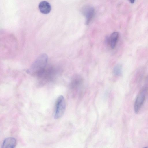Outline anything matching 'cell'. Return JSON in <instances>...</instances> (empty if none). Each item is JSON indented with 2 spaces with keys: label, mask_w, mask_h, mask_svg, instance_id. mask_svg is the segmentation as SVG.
Masks as SVG:
<instances>
[{
  "label": "cell",
  "mask_w": 148,
  "mask_h": 148,
  "mask_svg": "<svg viewBox=\"0 0 148 148\" xmlns=\"http://www.w3.org/2000/svg\"><path fill=\"white\" fill-rule=\"evenodd\" d=\"M81 12L86 19V24L88 25L91 21L94 14V10L93 7L88 5L83 7Z\"/></svg>",
  "instance_id": "cell-4"
},
{
  "label": "cell",
  "mask_w": 148,
  "mask_h": 148,
  "mask_svg": "<svg viewBox=\"0 0 148 148\" xmlns=\"http://www.w3.org/2000/svg\"><path fill=\"white\" fill-rule=\"evenodd\" d=\"M16 141L13 137H10L5 138L4 140L1 147L2 148H13L16 146Z\"/></svg>",
  "instance_id": "cell-5"
},
{
  "label": "cell",
  "mask_w": 148,
  "mask_h": 148,
  "mask_svg": "<svg viewBox=\"0 0 148 148\" xmlns=\"http://www.w3.org/2000/svg\"><path fill=\"white\" fill-rule=\"evenodd\" d=\"M147 92L146 88H144L139 93L135 101L134 108L135 112L138 113L139 111L145 101Z\"/></svg>",
  "instance_id": "cell-3"
},
{
  "label": "cell",
  "mask_w": 148,
  "mask_h": 148,
  "mask_svg": "<svg viewBox=\"0 0 148 148\" xmlns=\"http://www.w3.org/2000/svg\"><path fill=\"white\" fill-rule=\"evenodd\" d=\"M48 56L47 54H41L35 60L27 73L31 75L38 77L47 67Z\"/></svg>",
  "instance_id": "cell-1"
},
{
  "label": "cell",
  "mask_w": 148,
  "mask_h": 148,
  "mask_svg": "<svg viewBox=\"0 0 148 148\" xmlns=\"http://www.w3.org/2000/svg\"><path fill=\"white\" fill-rule=\"evenodd\" d=\"M39 8L41 12L44 14L49 13L51 10V7L49 3L45 1L40 3Z\"/></svg>",
  "instance_id": "cell-6"
},
{
  "label": "cell",
  "mask_w": 148,
  "mask_h": 148,
  "mask_svg": "<svg viewBox=\"0 0 148 148\" xmlns=\"http://www.w3.org/2000/svg\"><path fill=\"white\" fill-rule=\"evenodd\" d=\"M66 108V103L64 97L60 96L56 102L54 118L57 119L60 118L64 114Z\"/></svg>",
  "instance_id": "cell-2"
},
{
  "label": "cell",
  "mask_w": 148,
  "mask_h": 148,
  "mask_svg": "<svg viewBox=\"0 0 148 148\" xmlns=\"http://www.w3.org/2000/svg\"><path fill=\"white\" fill-rule=\"evenodd\" d=\"M130 3H134L135 0H129Z\"/></svg>",
  "instance_id": "cell-9"
},
{
  "label": "cell",
  "mask_w": 148,
  "mask_h": 148,
  "mask_svg": "<svg viewBox=\"0 0 148 148\" xmlns=\"http://www.w3.org/2000/svg\"><path fill=\"white\" fill-rule=\"evenodd\" d=\"M118 36V33L117 32H114L112 34L109 38V43L112 49L114 48L115 47Z\"/></svg>",
  "instance_id": "cell-7"
},
{
  "label": "cell",
  "mask_w": 148,
  "mask_h": 148,
  "mask_svg": "<svg viewBox=\"0 0 148 148\" xmlns=\"http://www.w3.org/2000/svg\"><path fill=\"white\" fill-rule=\"evenodd\" d=\"M122 66L121 64H119L114 67V74L117 76L120 75L122 73Z\"/></svg>",
  "instance_id": "cell-8"
}]
</instances>
